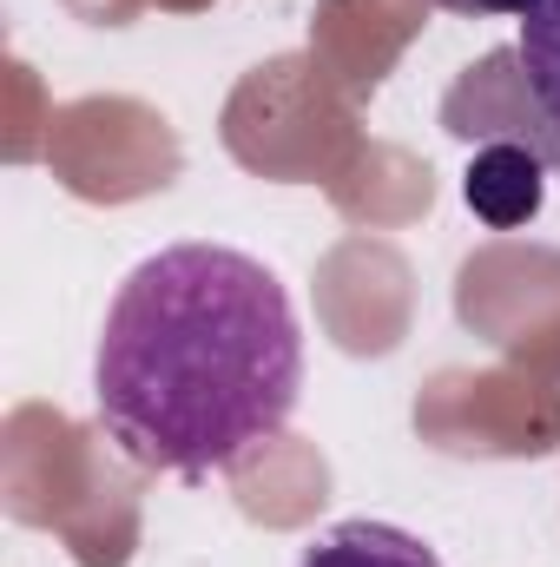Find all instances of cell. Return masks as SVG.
<instances>
[{
	"mask_svg": "<svg viewBox=\"0 0 560 567\" xmlns=\"http://www.w3.org/2000/svg\"><path fill=\"white\" fill-rule=\"evenodd\" d=\"M521 66H528V93L560 126V0H535L521 13Z\"/></svg>",
	"mask_w": 560,
	"mask_h": 567,
	"instance_id": "cell-4",
	"label": "cell"
},
{
	"mask_svg": "<svg viewBox=\"0 0 560 567\" xmlns=\"http://www.w3.org/2000/svg\"><path fill=\"white\" fill-rule=\"evenodd\" d=\"M303 390V330L258 258L231 245H172L120 284L93 410L139 462L205 482L271 442Z\"/></svg>",
	"mask_w": 560,
	"mask_h": 567,
	"instance_id": "cell-1",
	"label": "cell"
},
{
	"mask_svg": "<svg viewBox=\"0 0 560 567\" xmlns=\"http://www.w3.org/2000/svg\"><path fill=\"white\" fill-rule=\"evenodd\" d=\"M435 7H448V13H462V20H501V13H528L535 0H435Z\"/></svg>",
	"mask_w": 560,
	"mask_h": 567,
	"instance_id": "cell-5",
	"label": "cell"
},
{
	"mask_svg": "<svg viewBox=\"0 0 560 567\" xmlns=\"http://www.w3.org/2000/svg\"><path fill=\"white\" fill-rule=\"evenodd\" d=\"M297 567H442L435 548H422L409 528L390 522H336L330 535H317Z\"/></svg>",
	"mask_w": 560,
	"mask_h": 567,
	"instance_id": "cell-3",
	"label": "cell"
},
{
	"mask_svg": "<svg viewBox=\"0 0 560 567\" xmlns=\"http://www.w3.org/2000/svg\"><path fill=\"white\" fill-rule=\"evenodd\" d=\"M548 165H541V152H528V145L515 140H495L475 152V165H468V178H462V198H468V212L481 218V225H495V231H515V225H528L535 212H541V198H548V178H541Z\"/></svg>",
	"mask_w": 560,
	"mask_h": 567,
	"instance_id": "cell-2",
	"label": "cell"
}]
</instances>
